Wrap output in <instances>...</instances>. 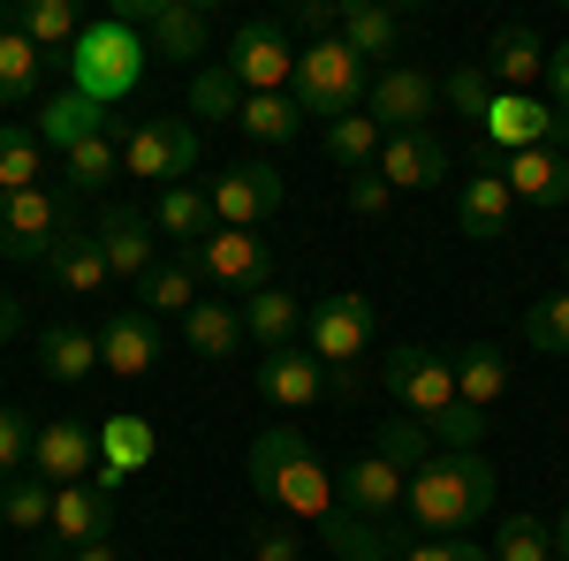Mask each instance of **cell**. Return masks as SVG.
<instances>
[{"label": "cell", "mask_w": 569, "mask_h": 561, "mask_svg": "<svg viewBox=\"0 0 569 561\" xmlns=\"http://www.w3.org/2000/svg\"><path fill=\"white\" fill-rule=\"evenodd\" d=\"M46 182V144L39 130H23V122H0V198H16V190H39Z\"/></svg>", "instance_id": "obj_36"}, {"label": "cell", "mask_w": 569, "mask_h": 561, "mask_svg": "<svg viewBox=\"0 0 569 561\" xmlns=\"http://www.w3.org/2000/svg\"><path fill=\"white\" fill-rule=\"evenodd\" d=\"M426 432H433V440H448L456 455H479V440H486V410H471V402H448V410H440Z\"/></svg>", "instance_id": "obj_47"}, {"label": "cell", "mask_w": 569, "mask_h": 561, "mask_svg": "<svg viewBox=\"0 0 569 561\" xmlns=\"http://www.w3.org/2000/svg\"><path fill=\"white\" fill-rule=\"evenodd\" d=\"M509 394V357L493 342H471L456 357V402H471V410H493Z\"/></svg>", "instance_id": "obj_33"}, {"label": "cell", "mask_w": 569, "mask_h": 561, "mask_svg": "<svg viewBox=\"0 0 569 561\" xmlns=\"http://www.w3.org/2000/svg\"><path fill=\"white\" fill-rule=\"evenodd\" d=\"M509 182H501V160L493 152H479V168H471V182L456 190V228L471 236V243H493V236H509Z\"/></svg>", "instance_id": "obj_18"}, {"label": "cell", "mask_w": 569, "mask_h": 561, "mask_svg": "<svg viewBox=\"0 0 569 561\" xmlns=\"http://www.w3.org/2000/svg\"><path fill=\"white\" fill-rule=\"evenodd\" d=\"M114 174H122V137H114V130H107V137H84L77 152H61V182H69L77 198H99Z\"/></svg>", "instance_id": "obj_35"}, {"label": "cell", "mask_w": 569, "mask_h": 561, "mask_svg": "<svg viewBox=\"0 0 569 561\" xmlns=\"http://www.w3.org/2000/svg\"><path fill=\"white\" fill-rule=\"evenodd\" d=\"M39 364H46V380L77 388V380H91V372H99V334H91V327H77V319H53V327L39 334Z\"/></svg>", "instance_id": "obj_28"}, {"label": "cell", "mask_w": 569, "mask_h": 561, "mask_svg": "<svg viewBox=\"0 0 569 561\" xmlns=\"http://www.w3.org/2000/svg\"><path fill=\"white\" fill-rule=\"evenodd\" d=\"M501 182H509V198L531 206V213H562V206H569V152H562V144L509 152V160H501Z\"/></svg>", "instance_id": "obj_14"}, {"label": "cell", "mask_w": 569, "mask_h": 561, "mask_svg": "<svg viewBox=\"0 0 569 561\" xmlns=\"http://www.w3.org/2000/svg\"><path fill=\"white\" fill-rule=\"evenodd\" d=\"M182 342L198 349V357H236V349L251 342V334H243V303H190V311H182Z\"/></svg>", "instance_id": "obj_31"}, {"label": "cell", "mask_w": 569, "mask_h": 561, "mask_svg": "<svg viewBox=\"0 0 569 561\" xmlns=\"http://www.w3.org/2000/svg\"><path fill=\"white\" fill-rule=\"evenodd\" d=\"M137 303H144L152 319H182V311L198 303V273H190V259H160L144 281H137Z\"/></svg>", "instance_id": "obj_38"}, {"label": "cell", "mask_w": 569, "mask_h": 561, "mask_svg": "<svg viewBox=\"0 0 569 561\" xmlns=\"http://www.w3.org/2000/svg\"><path fill=\"white\" fill-rule=\"evenodd\" d=\"M251 561H305V539L289 523H259L251 531Z\"/></svg>", "instance_id": "obj_51"}, {"label": "cell", "mask_w": 569, "mask_h": 561, "mask_svg": "<svg viewBox=\"0 0 569 561\" xmlns=\"http://www.w3.org/2000/svg\"><path fill=\"white\" fill-rule=\"evenodd\" d=\"M380 144H388V130H380L372 114H342V122H327V160H335V168H350V174L372 168V160H380Z\"/></svg>", "instance_id": "obj_39"}, {"label": "cell", "mask_w": 569, "mask_h": 561, "mask_svg": "<svg viewBox=\"0 0 569 561\" xmlns=\"http://www.w3.org/2000/svg\"><path fill=\"white\" fill-rule=\"evenodd\" d=\"M46 77V53L23 31H0V107H23Z\"/></svg>", "instance_id": "obj_40"}, {"label": "cell", "mask_w": 569, "mask_h": 561, "mask_svg": "<svg viewBox=\"0 0 569 561\" xmlns=\"http://www.w3.org/2000/svg\"><path fill=\"white\" fill-rule=\"evenodd\" d=\"M99 364L122 372V380H144V372L160 364V319H152L144 303L107 311V327H99Z\"/></svg>", "instance_id": "obj_16"}, {"label": "cell", "mask_w": 569, "mask_h": 561, "mask_svg": "<svg viewBox=\"0 0 569 561\" xmlns=\"http://www.w3.org/2000/svg\"><path fill=\"white\" fill-rule=\"evenodd\" d=\"M395 39H402L395 8H380V0H342V46H350L372 77H380V61L395 53Z\"/></svg>", "instance_id": "obj_29"}, {"label": "cell", "mask_w": 569, "mask_h": 561, "mask_svg": "<svg viewBox=\"0 0 569 561\" xmlns=\"http://www.w3.org/2000/svg\"><path fill=\"white\" fill-rule=\"evenodd\" d=\"M69 61V91H84L91 107H114V99H130L144 84V31L130 23H84V39L61 53Z\"/></svg>", "instance_id": "obj_3"}, {"label": "cell", "mask_w": 569, "mask_h": 561, "mask_svg": "<svg viewBox=\"0 0 569 561\" xmlns=\"http://www.w3.org/2000/svg\"><path fill=\"white\" fill-rule=\"evenodd\" d=\"M8 31H23L39 53H69V46L84 39V16L69 0H16L8 8Z\"/></svg>", "instance_id": "obj_30"}, {"label": "cell", "mask_w": 569, "mask_h": 561, "mask_svg": "<svg viewBox=\"0 0 569 561\" xmlns=\"http://www.w3.org/2000/svg\"><path fill=\"white\" fill-rule=\"evenodd\" d=\"M91 236H99V251H107V266H114V281H144V273L160 266V243H152L160 228L137 213V206H107Z\"/></svg>", "instance_id": "obj_19"}, {"label": "cell", "mask_w": 569, "mask_h": 561, "mask_svg": "<svg viewBox=\"0 0 569 561\" xmlns=\"http://www.w3.org/2000/svg\"><path fill=\"white\" fill-rule=\"evenodd\" d=\"M251 380H259L266 402H281V410H311V402L327 394V380H335V372H327L311 349L289 342V349H266V364L251 372Z\"/></svg>", "instance_id": "obj_20"}, {"label": "cell", "mask_w": 569, "mask_h": 561, "mask_svg": "<svg viewBox=\"0 0 569 561\" xmlns=\"http://www.w3.org/2000/svg\"><path fill=\"white\" fill-rule=\"evenodd\" d=\"M16 334H23V303H16V297H0V349L16 342Z\"/></svg>", "instance_id": "obj_54"}, {"label": "cell", "mask_w": 569, "mask_h": 561, "mask_svg": "<svg viewBox=\"0 0 569 561\" xmlns=\"http://www.w3.org/2000/svg\"><path fill=\"white\" fill-rule=\"evenodd\" d=\"M144 46H152L160 61H206V46H213V8H206V0H160Z\"/></svg>", "instance_id": "obj_24"}, {"label": "cell", "mask_w": 569, "mask_h": 561, "mask_svg": "<svg viewBox=\"0 0 569 561\" xmlns=\"http://www.w3.org/2000/svg\"><path fill=\"white\" fill-rule=\"evenodd\" d=\"M99 455H107V471L130 478L137 463H152V425L130 418V410H122V418H107V425H99Z\"/></svg>", "instance_id": "obj_43"}, {"label": "cell", "mask_w": 569, "mask_h": 561, "mask_svg": "<svg viewBox=\"0 0 569 561\" xmlns=\"http://www.w3.org/2000/svg\"><path fill=\"white\" fill-rule=\"evenodd\" d=\"M547 107H555V114H569V39L547 46Z\"/></svg>", "instance_id": "obj_53"}, {"label": "cell", "mask_w": 569, "mask_h": 561, "mask_svg": "<svg viewBox=\"0 0 569 561\" xmlns=\"http://www.w3.org/2000/svg\"><path fill=\"white\" fill-rule=\"evenodd\" d=\"M228 77H236L243 91H289V84H297L289 23H281V16H251V23H236V39H228Z\"/></svg>", "instance_id": "obj_8"}, {"label": "cell", "mask_w": 569, "mask_h": 561, "mask_svg": "<svg viewBox=\"0 0 569 561\" xmlns=\"http://www.w3.org/2000/svg\"><path fill=\"white\" fill-rule=\"evenodd\" d=\"M297 327H305V303L289 297V289H259V297H243V334L259 349H289L297 342Z\"/></svg>", "instance_id": "obj_32"}, {"label": "cell", "mask_w": 569, "mask_h": 561, "mask_svg": "<svg viewBox=\"0 0 569 561\" xmlns=\"http://www.w3.org/2000/svg\"><path fill=\"white\" fill-rule=\"evenodd\" d=\"M433 107H440V84L426 69H410V61H388L372 91H365V114L380 122V130H433Z\"/></svg>", "instance_id": "obj_11"}, {"label": "cell", "mask_w": 569, "mask_h": 561, "mask_svg": "<svg viewBox=\"0 0 569 561\" xmlns=\"http://www.w3.org/2000/svg\"><path fill=\"white\" fill-rule=\"evenodd\" d=\"M493 493H501V478H493L486 455H456V448H440L426 471H410L402 509H410V523H418L426 539H463V531L493 509Z\"/></svg>", "instance_id": "obj_1"}, {"label": "cell", "mask_w": 569, "mask_h": 561, "mask_svg": "<svg viewBox=\"0 0 569 561\" xmlns=\"http://www.w3.org/2000/svg\"><path fill=\"white\" fill-rule=\"evenodd\" d=\"M380 174H388V190H440L448 182V144L433 130H395L380 144Z\"/></svg>", "instance_id": "obj_21"}, {"label": "cell", "mask_w": 569, "mask_h": 561, "mask_svg": "<svg viewBox=\"0 0 569 561\" xmlns=\"http://www.w3.org/2000/svg\"><path fill=\"white\" fill-rule=\"evenodd\" d=\"M84 137H107V107H91L84 91H53L39 107V144L46 152H77Z\"/></svg>", "instance_id": "obj_27"}, {"label": "cell", "mask_w": 569, "mask_h": 561, "mask_svg": "<svg viewBox=\"0 0 569 561\" xmlns=\"http://www.w3.org/2000/svg\"><path fill=\"white\" fill-rule=\"evenodd\" d=\"M39 561H69V554H39Z\"/></svg>", "instance_id": "obj_57"}, {"label": "cell", "mask_w": 569, "mask_h": 561, "mask_svg": "<svg viewBox=\"0 0 569 561\" xmlns=\"http://www.w3.org/2000/svg\"><path fill=\"white\" fill-rule=\"evenodd\" d=\"M176 259H190V273H206L213 289H228V297L273 289V251L259 243V228H213L198 251H176Z\"/></svg>", "instance_id": "obj_6"}, {"label": "cell", "mask_w": 569, "mask_h": 561, "mask_svg": "<svg viewBox=\"0 0 569 561\" xmlns=\"http://www.w3.org/2000/svg\"><path fill=\"white\" fill-rule=\"evenodd\" d=\"M0 31H8V8H0Z\"/></svg>", "instance_id": "obj_58"}, {"label": "cell", "mask_w": 569, "mask_h": 561, "mask_svg": "<svg viewBox=\"0 0 569 561\" xmlns=\"http://www.w3.org/2000/svg\"><path fill=\"white\" fill-rule=\"evenodd\" d=\"M525 342L547 349V357H569V289H555L525 311Z\"/></svg>", "instance_id": "obj_44"}, {"label": "cell", "mask_w": 569, "mask_h": 561, "mask_svg": "<svg viewBox=\"0 0 569 561\" xmlns=\"http://www.w3.org/2000/svg\"><path fill=\"white\" fill-rule=\"evenodd\" d=\"M440 99H448L463 122H486V107H493V84H486V69H456V77L440 84Z\"/></svg>", "instance_id": "obj_48"}, {"label": "cell", "mask_w": 569, "mask_h": 561, "mask_svg": "<svg viewBox=\"0 0 569 561\" xmlns=\"http://www.w3.org/2000/svg\"><path fill=\"white\" fill-rule=\"evenodd\" d=\"M402 493H410V478L395 471L388 455H357V463L335 471V509H350V517L388 523L395 509H402Z\"/></svg>", "instance_id": "obj_15"}, {"label": "cell", "mask_w": 569, "mask_h": 561, "mask_svg": "<svg viewBox=\"0 0 569 561\" xmlns=\"http://www.w3.org/2000/svg\"><path fill=\"white\" fill-rule=\"evenodd\" d=\"M236 130L251 137V144H289V137L305 130V107H297L289 91H243V114H236Z\"/></svg>", "instance_id": "obj_34"}, {"label": "cell", "mask_w": 569, "mask_h": 561, "mask_svg": "<svg viewBox=\"0 0 569 561\" xmlns=\"http://www.w3.org/2000/svg\"><path fill=\"white\" fill-rule=\"evenodd\" d=\"M388 198H395V190H388V174H380V168L350 174V213H365V220H372V213H388Z\"/></svg>", "instance_id": "obj_52"}, {"label": "cell", "mask_w": 569, "mask_h": 561, "mask_svg": "<svg viewBox=\"0 0 569 561\" xmlns=\"http://www.w3.org/2000/svg\"><path fill=\"white\" fill-rule=\"evenodd\" d=\"M289 31H305L311 46L342 39V0H305V8H289Z\"/></svg>", "instance_id": "obj_49"}, {"label": "cell", "mask_w": 569, "mask_h": 561, "mask_svg": "<svg viewBox=\"0 0 569 561\" xmlns=\"http://www.w3.org/2000/svg\"><path fill=\"white\" fill-rule=\"evenodd\" d=\"M31 440H39V418L16 410V402H0V478L31 471Z\"/></svg>", "instance_id": "obj_46"}, {"label": "cell", "mask_w": 569, "mask_h": 561, "mask_svg": "<svg viewBox=\"0 0 569 561\" xmlns=\"http://www.w3.org/2000/svg\"><path fill=\"white\" fill-rule=\"evenodd\" d=\"M388 394L418 425H433L440 410L456 402V357H433V349H418V342L388 349Z\"/></svg>", "instance_id": "obj_10"}, {"label": "cell", "mask_w": 569, "mask_h": 561, "mask_svg": "<svg viewBox=\"0 0 569 561\" xmlns=\"http://www.w3.org/2000/svg\"><path fill=\"white\" fill-rule=\"evenodd\" d=\"M69 561H122V554H114V547L99 539V547H77V554H69Z\"/></svg>", "instance_id": "obj_55"}, {"label": "cell", "mask_w": 569, "mask_h": 561, "mask_svg": "<svg viewBox=\"0 0 569 561\" xmlns=\"http://www.w3.org/2000/svg\"><path fill=\"white\" fill-rule=\"evenodd\" d=\"M486 84L493 91H531L539 77H547V46H539V31L531 23H501L493 39H486Z\"/></svg>", "instance_id": "obj_22"}, {"label": "cell", "mask_w": 569, "mask_h": 561, "mask_svg": "<svg viewBox=\"0 0 569 561\" xmlns=\"http://www.w3.org/2000/svg\"><path fill=\"white\" fill-rule=\"evenodd\" d=\"M372 455H388L395 471L410 478V471H426V463H433L440 448H433V432L418 425V418H395V425H380V432H372Z\"/></svg>", "instance_id": "obj_42"}, {"label": "cell", "mask_w": 569, "mask_h": 561, "mask_svg": "<svg viewBox=\"0 0 569 561\" xmlns=\"http://www.w3.org/2000/svg\"><path fill=\"white\" fill-rule=\"evenodd\" d=\"M152 228L176 243V251H198L206 236H213V198L198 190V182H176V190H160V206H152Z\"/></svg>", "instance_id": "obj_26"}, {"label": "cell", "mask_w": 569, "mask_h": 561, "mask_svg": "<svg viewBox=\"0 0 569 561\" xmlns=\"http://www.w3.org/2000/svg\"><path fill=\"white\" fill-rule=\"evenodd\" d=\"M46 281H53V289H69V297H99V289L114 281V266H107V251H99V236L69 228V236L46 251Z\"/></svg>", "instance_id": "obj_25"}, {"label": "cell", "mask_w": 569, "mask_h": 561, "mask_svg": "<svg viewBox=\"0 0 569 561\" xmlns=\"http://www.w3.org/2000/svg\"><path fill=\"white\" fill-rule=\"evenodd\" d=\"M562 266H569V251H562Z\"/></svg>", "instance_id": "obj_59"}, {"label": "cell", "mask_w": 569, "mask_h": 561, "mask_svg": "<svg viewBox=\"0 0 569 561\" xmlns=\"http://www.w3.org/2000/svg\"><path fill=\"white\" fill-rule=\"evenodd\" d=\"M190 114H198V122H236V114H243V84L228 77V61H206V69L190 77Z\"/></svg>", "instance_id": "obj_41"}, {"label": "cell", "mask_w": 569, "mask_h": 561, "mask_svg": "<svg viewBox=\"0 0 569 561\" xmlns=\"http://www.w3.org/2000/svg\"><path fill=\"white\" fill-rule=\"evenodd\" d=\"M365 91H372V69L357 61L342 39H319L297 53V84L289 99L305 107V122H342V114H365Z\"/></svg>", "instance_id": "obj_4"}, {"label": "cell", "mask_w": 569, "mask_h": 561, "mask_svg": "<svg viewBox=\"0 0 569 561\" xmlns=\"http://www.w3.org/2000/svg\"><path fill=\"white\" fill-rule=\"evenodd\" d=\"M107 531H114V493H107V485H91V478L84 485H53V531H46V539H53L61 554L99 547Z\"/></svg>", "instance_id": "obj_17"}, {"label": "cell", "mask_w": 569, "mask_h": 561, "mask_svg": "<svg viewBox=\"0 0 569 561\" xmlns=\"http://www.w3.org/2000/svg\"><path fill=\"white\" fill-rule=\"evenodd\" d=\"M198 160H206V144H198L190 122H130V130H122V168H130L137 182L176 190V182L198 174Z\"/></svg>", "instance_id": "obj_7"}, {"label": "cell", "mask_w": 569, "mask_h": 561, "mask_svg": "<svg viewBox=\"0 0 569 561\" xmlns=\"http://www.w3.org/2000/svg\"><path fill=\"white\" fill-rule=\"evenodd\" d=\"M402 561H493V547H471V539H410Z\"/></svg>", "instance_id": "obj_50"}, {"label": "cell", "mask_w": 569, "mask_h": 561, "mask_svg": "<svg viewBox=\"0 0 569 561\" xmlns=\"http://www.w3.org/2000/svg\"><path fill=\"white\" fill-rule=\"evenodd\" d=\"M372 327H380V311H372V297H357V289H342V297H327V303L305 311L311 357H319L327 372H342L350 357H365V349H372Z\"/></svg>", "instance_id": "obj_9"}, {"label": "cell", "mask_w": 569, "mask_h": 561, "mask_svg": "<svg viewBox=\"0 0 569 561\" xmlns=\"http://www.w3.org/2000/svg\"><path fill=\"white\" fill-rule=\"evenodd\" d=\"M251 485H259L266 509H281V517H327L335 509V478H327V463L311 455V440L297 425H266L259 440H251Z\"/></svg>", "instance_id": "obj_2"}, {"label": "cell", "mask_w": 569, "mask_h": 561, "mask_svg": "<svg viewBox=\"0 0 569 561\" xmlns=\"http://www.w3.org/2000/svg\"><path fill=\"white\" fill-rule=\"evenodd\" d=\"M493 561H555V531L539 517H509L493 539Z\"/></svg>", "instance_id": "obj_45"}, {"label": "cell", "mask_w": 569, "mask_h": 561, "mask_svg": "<svg viewBox=\"0 0 569 561\" xmlns=\"http://www.w3.org/2000/svg\"><path fill=\"white\" fill-rule=\"evenodd\" d=\"M31 471L46 485H84L99 471V425H84V418H46L39 440H31Z\"/></svg>", "instance_id": "obj_13"}, {"label": "cell", "mask_w": 569, "mask_h": 561, "mask_svg": "<svg viewBox=\"0 0 569 561\" xmlns=\"http://www.w3.org/2000/svg\"><path fill=\"white\" fill-rule=\"evenodd\" d=\"M0 523L8 531H53V485L39 471L0 478Z\"/></svg>", "instance_id": "obj_37"}, {"label": "cell", "mask_w": 569, "mask_h": 561, "mask_svg": "<svg viewBox=\"0 0 569 561\" xmlns=\"http://www.w3.org/2000/svg\"><path fill=\"white\" fill-rule=\"evenodd\" d=\"M319 547L335 561H395L410 547V531H395V523H372V517H350V509H327L319 517Z\"/></svg>", "instance_id": "obj_23"}, {"label": "cell", "mask_w": 569, "mask_h": 561, "mask_svg": "<svg viewBox=\"0 0 569 561\" xmlns=\"http://www.w3.org/2000/svg\"><path fill=\"white\" fill-rule=\"evenodd\" d=\"M77 228V190H16L0 198V259H23V266H46V251Z\"/></svg>", "instance_id": "obj_5"}, {"label": "cell", "mask_w": 569, "mask_h": 561, "mask_svg": "<svg viewBox=\"0 0 569 561\" xmlns=\"http://www.w3.org/2000/svg\"><path fill=\"white\" fill-rule=\"evenodd\" d=\"M206 198H213V220H220V228H259V220L281 213L289 182L266 168V160H236V168H220V182L206 190Z\"/></svg>", "instance_id": "obj_12"}, {"label": "cell", "mask_w": 569, "mask_h": 561, "mask_svg": "<svg viewBox=\"0 0 569 561\" xmlns=\"http://www.w3.org/2000/svg\"><path fill=\"white\" fill-rule=\"evenodd\" d=\"M555 561H569V509H562V523H555Z\"/></svg>", "instance_id": "obj_56"}]
</instances>
